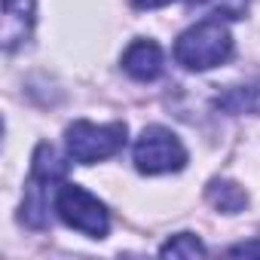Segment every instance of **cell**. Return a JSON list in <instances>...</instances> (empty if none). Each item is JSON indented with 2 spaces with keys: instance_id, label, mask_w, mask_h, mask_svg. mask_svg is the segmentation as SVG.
Segmentation results:
<instances>
[{
  "instance_id": "1",
  "label": "cell",
  "mask_w": 260,
  "mask_h": 260,
  "mask_svg": "<svg viewBox=\"0 0 260 260\" xmlns=\"http://www.w3.org/2000/svg\"><path fill=\"white\" fill-rule=\"evenodd\" d=\"M233 55V37L220 19H205L187 28L175 43V58L187 71H211Z\"/></svg>"
},
{
  "instance_id": "11",
  "label": "cell",
  "mask_w": 260,
  "mask_h": 260,
  "mask_svg": "<svg viewBox=\"0 0 260 260\" xmlns=\"http://www.w3.org/2000/svg\"><path fill=\"white\" fill-rule=\"evenodd\" d=\"M199 4L211 13V16H226V19H242L248 10V0H199Z\"/></svg>"
},
{
  "instance_id": "2",
  "label": "cell",
  "mask_w": 260,
  "mask_h": 260,
  "mask_svg": "<svg viewBox=\"0 0 260 260\" xmlns=\"http://www.w3.org/2000/svg\"><path fill=\"white\" fill-rule=\"evenodd\" d=\"M68 156L80 166H92L101 162L113 153L122 150L125 144V122H89V119H77L68 125Z\"/></svg>"
},
{
  "instance_id": "12",
  "label": "cell",
  "mask_w": 260,
  "mask_h": 260,
  "mask_svg": "<svg viewBox=\"0 0 260 260\" xmlns=\"http://www.w3.org/2000/svg\"><path fill=\"white\" fill-rule=\"evenodd\" d=\"M230 254H233V257H260V239H251V242L233 245Z\"/></svg>"
},
{
  "instance_id": "13",
  "label": "cell",
  "mask_w": 260,
  "mask_h": 260,
  "mask_svg": "<svg viewBox=\"0 0 260 260\" xmlns=\"http://www.w3.org/2000/svg\"><path fill=\"white\" fill-rule=\"evenodd\" d=\"M138 10H159V7H169V4H178V0H132Z\"/></svg>"
},
{
  "instance_id": "4",
  "label": "cell",
  "mask_w": 260,
  "mask_h": 260,
  "mask_svg": "<svg viewBox=\"0 0 260 260\" xmlns=\"http://www.w3.org/2000/svg\"><path fill=\"white\" fill-rule=\"evenodd\" d=\"M187 166V150L181 138L162 125H147L135 141V169L141 175H169Z\"/></svg>"
},
{
  "instance_id": "6",
  "label": "cell",
  "mask_w": 260,
  "mask_h": 260,
  "mask_svg": "<svg viewBox=\"0 0 260 260\" xmlns=\"http://www.w3.org/2000/svg\"><path fill=\"white\" fill-rule=\"evenodd\" d=\"M122 71L132 80H156L162 74V49L153 40H135L122 52Z\"/></svg>"
},
{
  "instance_id": "5",
  "label": "cell",
  "mask_w": 260,
  "mask_h": 260,
  "mask_svg": "<svg viewBox=\"0 0 260 260\" xmlns=\"http://www.w3.org/2000/svg\"><path fill=\"white\" fill-rule=\"evenodd\" d=\"M37 0H4V19H0V40L4 49H16L31 37Z\"/></svg>"
},
{
  "instance_id": "10",
  "label": "cell",
  "mask_w": 260,
  "mask_h": 260,
  "mask_svg": "<svg viewBox=\"0 0 260 260\" xmlns=\"http://www.w3.org/2000/svg\"><path fill=\"white\" fill-rule=\"evenodd\" d=\"M159 254L162 257H205V245L193 233H178L159 248Z\"/></svg>"
},
{
  "instance_id": "7",
  "label": "cell",
  "mask_w": 260,
  "mask_h": 260,
  "mask_svg": "<svg viewBox=\"0 0 260 260\" xmlns=\"http://www.w3.org/2000/svg\"><path fill=\"white\" fill-rule=\"evenodd\" d=\"M64 175H68V162L58 156V150L52 144H37L34 162H31V184L49 187L55 181H64Z\"/></svg>"
},
{
  "instance_id": "3",
  "label": "cell",
  "mask_w": 260,
  "mask_h": 260,
  "mask_svg": "<svg viewBox=\"0 0 260 260\" xmlns=\"http://www.w3.org/2000/svg\"><path fill=\"white\" fill-rule=\"evenodd\" d=\"M55 214L77 233L89 236V239H104L107 230H110V217H107V208L89 193L83 190L80 184H61L55 190Z\"/></svg>"
},
{
  "instance_id": "8",
  "label": "cell",
  "mask_w": 260,
  "mask_h": 260,
  "mask_svg": "<svg viewBox=\"0 0 260 260\" xmlns=\"http://www.w3.org/2000/svg\"><path fill=\"white\" fill-rule=\"evenodd\" d=\"M208 202L214 208H220L223 214H236L248 205V193L233 181H211L208 184Z\"/></svg>"
},
{
  "instance_id": "9",
  "label": "cell",
  "mask_w": 260,
  "mask_h": 260,
  "mask_svg": "<svg viewBox=\"0 0 260 260\" xmlns=\"http://www.w3.org/2000/svg\"><path fill=\"white\" fill-rule=\"evenodd\" d=\"M217 107H223L230 113H260V80L230 89L226 95L217 98Z\"/></svg>"
}]
</instances>
